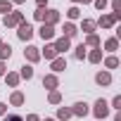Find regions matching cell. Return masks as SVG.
Here are the masks:
<instances>
[{
	"instance_id": "obj_1",
	"label": "cell",
	"mask_w": 121,
	"mask_h": 121,
	"mask_svg": "<svg viewBox=\"0 0 121 121\" xmlns=\"http://www.w3.org/2000/svg\"><path fill=\"white\" fill-rule=\"evenodd\" d=\"M17 36H19L22 40H29V38L33 36V26H31L29 22H22V24H19V31H17Z\"/></svg>"
},
{
	"instance_id": "obj_2",
	"label": "cell",
	"mask_w": 121,
	"mask_h": 121,
	"mask_svg": "<svg viewBox=\"0 0 121 121\" xmlns=\"http://www.w3.org/2000/svg\"><path fill=\"white\" fill-rule=\"evenodd\" d=\"M22 22H24L22 12H10V14L5 17V26H19Z\"/></svg>"
},
{
	"instance_id": "obj_3",
	"label": "cell",
	"mask_w": 121,
	"mask_h": 121,
	"mask_svg": "<svg viewBox=\"0 0 121 121\" xmlns=\"http://www.w3.org/2000/svg\"><path fill=\"white\" fill-rule=\"evenodd\" d=\"M107 114H109V104H107L104 100H97V102H95V116H97V119H104Z\"/></svg>"
},
{
	"instance_id": "obj_4",
	"label": "cell",
	"mask_w": 121,
	"mask_h": 121,
	"mask_svg": "<svg viewBox=\"0 0 121 121\" xmlns=\"http://www.w3.org/2000/svg\"><path fill=\"white\" fill-rule=\"evenodd\" d=\"M59 19V14L55 12V10H45V14H43V24H48V26H52L55 22Z\"/></svg>"
},
{
	"instance_id": "obj_5",
	"label": "cell",
	"mask_w": 121,
	"mask_h": 121,
	"mask_svg": "<svg viewBox=\"0 0 121 121\" xmlns=\"http://www.w3.org/2000/svg\"><path fill=\"white\" fill-rule=\"evenodd\" d=\"M24 55H26V59H29V62H38V57H40L38 48H33V45H29V48L24 50Z\"/></svg>"
},
{
	"instance_id": "obj_6",
	"label": "cell",
	"mask_w": 121,
	"mask_h": 121,
	"mask_svg": "<svg viewBox=\"0 0 121 121\" xmlns=\"http://www.w3.org/2000/svg\"><path fill=\"white\" fill-rule=\"evenodd\" d=\"M52 36H55V29L48 26V24H43V26H40V38H43V40H50Z\"/></svg>"
},
{
	"instance_id": "obj_7",
	"label": "cell",
	"mask_w": 121,
	"mask_h": 121,
	"mask_svg": "<svg viewBox=\"0 0 121 121\" xmlns=\"http://www.w3.org/2000/svg\"><path fill=\"white\" fill-rule=\"evenodd\" d=\"M71 114H76V116H86V114H88V104H86V102H78V104H74Z\"/></svg>"
},
{
	"instance_id": "obj_8",
	"label": "cell",
	"mask_w": 121,
	"mask_h": 121,
	"mask_svg": "<svg viewBox=\"0 0 121 121\" xmlns=\"http://www.w3.org/2000/svg\"><path fill=\"white\" fill-rule=\"evenodd\" d=\"M95 81H97L100 86H109V83H112V76H109L107 71H100V74L95 76Z\"/></svg>"
},
{
	"instance_id": "obj_9",
	"label": "cell",
	"mask_w": 121,
	"mask_h": 121,
	"mask_svg": "<svg viewBox=\"0 0 121 121\" xmlns=\"http://www.w3.org/2000/svg\"><path fill=\"white\" fill-rule=\"evenodd\" d=\"M55 50H57V55L64 52V50H69V38H59V40L55 43Z\"/></svg>"
},
{
	"instance_id": "obj_10",
	"label": "cell",
	"mask_w": 121,
	"mask_h": 121,
	"mask_svg": "<svg viewBox=\"0 0 121 121\" xmlns=\"http://www.w3.org/2000/svg\"><path fill=\"white\" fill-rule=\"evenodd\" d=\"M62 69H67V59L64 57H57L52 62V71H62Z\"/></svg>"
},
{
	"instance_id": "obj_11",
	"label": "cell",
	"mask_w": 121,
	"mask_h": 121,
	"mask_svg": "<svg viewBox=\"0 0 121 121\" xmlns=\"http://www.w3.org/2000/svg\"><path fill=\"white\" fill-rule=\"evenodd\" d=\"M10 55H12V48L0 43V62H3V59H10Z\"/></svg>"
},
{
	"instance_id": "obj_12",
	"label": "cell",
	"mask_w": 121,
	"mask_h": 121,
	"mask_svg": "<svg viewBox=\"0 0 121 121\" xmlns=\"http://www.w3.org/2000/svg\"><path fill=\"white\" fill-rule=\"evenodd\" d=\"M12 12V5H10V0H0V14H10Z\"/></svg>"
},
{
	"instance_id": "obj_13",
	"label": "cell",
	"mask_w": 121,
	"mask_h": 121,
	"mask_svg": "<svg viewBox=\"0 0 121 121\" xmlns=\"http://www.w3.org/2000/svg\"><path fill=\"white\" fill-rule=\"evenodd\" d=\"M43 86H45V88H50V90H52V88H57V76H45V78H43Z\"/></svg>"
},
{
	"instance_id": "obj_14",
	"label": "cell",
	"mask_w": 121,
	"mask_h": 121,
	"mask_svg": "<svg viewBox=\"0 0 121 121\" xmlns=\"http://www.w3.org/2000/svg\"><path fill=\"white\" fill-rule=\"evenodd\" d=\"M43 55H45L48 59H55V57H57V50H55V45H45V50H43Z\"/></svg>"
},
{
	"instance_id": "obj_15",
	"label": "cell",
	"mask_w": 121,
	"mask_h": 121,
	"mask_svg": "<svg viewBox=\"0 0 121 121\" xmlns=\"http://www.w3.org/2000/svg\"><path fill=\"white\" fill-rule=\"evenodd\" d=\"M71 36H76V26L74 24H64V38H71Z\"/></svg>"
},
{
	"instance_id": "obj_16",
	"label": "cell",
	"mask_w": 121,
	"mask_h": 121,
	"mask_svg": "<svg viewBox=\"0 0 121 121\" xmlns=\"http://www.w3.org/2000/svg\"><path fill=\"white\" fill-rule=\"evenodd\" d=\"M114 22H116V19H114V14H112V17H102V19H100V26H112Z\"/></svg>"
},
{
	"instance_id": "obj_17",
	"label": "cell",
	"mask_w": 121,
	"mask_h": 121,
	"mask_svg": "<svg viewBox=\"0 0 121 121\" xmlns=\"http://www.w3.org/2000/svg\"><path fill=\"white\" fill-rule=\"evenodd\" d=\"M81 26H83V31H88V33H90V31L95 29V22H90V19H83V24H81Z\"/></svg>"
},
{
	"instance_id": "obj_18",
	"label": "cell",
	"mask_w": 121,
	"mask_h": 121,
	"mask_svg": "<svg viewBox=\"0 0 121 121\" xmlns=\"http://www.w3.org/2000/svg\"><path fill=\"white\" fill-rule=\"evenodd\" d=\"M19 76H22V78H31V76H33V69H31V67H22V74H19Z\"/></svg>"
},
{
	"instance_id": "obj_19",
	"label": "cell",
	"mask_w": 121,
	"mask_h": 121,
	"mask_svg": "<svg viewBox=\"0 0 121 121\" xmlns=\"http://www.w3.org/2000/svg\"><path fill=\"white\" fill-rule=\"evenodd\" d=\"M10 102H12V104H22V102H24V95H22V93H14V95L10 97Z\"/></svg>"
},
{
	"instance_id": "obj_20",
	"label": "cell",
	"mask_w": 121,
	"mask_h": 121,
	"mask_svg": "<svg viewBox=\"0 0 121 121\" xmlns=\"http://www.w3.org/2000/svg\"><path fill=\"white\" fill-rule=\"evenodd\" d=\"M88 59H90V62H100V59H102V52H100V50H95V52H90V55H88Z\"/></svg>"
},
{
	"instance_id": "obj_21",
	"label": "cell",
	"mask_w": 121,
	"mask_h": 121,
	"mask_svg": "<svg viewBox=\"0 0 121 121\" xmlns=\"http://www.w3.org/2000/svg\"><path fill=\"white\" fill-rule=\"evenodd\" d=\"M116 48H119V40H116V38H109V40H107V50H112V52H114Z\"/></svg>"
},
{
	"instance_id": "obj_22",
	"label": "cell",
	"mask_w": 121,
	"mask_h": 121,
	"mask_svg": "<svg viewBox=\"0 0 121 121\" xmlns=\"http://www.w3.org/2000/svg\"><path fill=\"white\" fill-rule=\"evenodd\" d=\"M57 116H59V119H69V116H71V109H64V107H62V109L57 112Z\"/></svg>"
},
{
	"instance_id": "obj_23",
	"label": "cell",
	"mask_w": 121,
	"mask_h": 121,
	"mask_svg": "<svg viewBox=\"0 0 121 121\" xmlns=\"http://www.w3.org/2000/svg\"><path fill=\"white\" fill-rule=\"evenodd\" d=\"M104 64H107L109 69H114V67L119 64V59H116V57H107V62H104Z\"/></svg>"
},
{
	"instance_id": "obj_24",
	"label": "cell",
	"mask_w": 121,
	"mask_h": 121,
	"mask_svg": "<svg viewBox=\"0 0 121 121\" xmlns=\"http://www.w3.org/2000/svg\"><path fill=\"white\" fill-rule=\"evenodd\" d=\"M59 100H62V97H59V93H57V90H52V93H50V102H52V104H57Z\"/></svg>"
},
{
	"instance_id": "obj_25",
	"label": "cell",
	"mask_w": 121,
	"mask_h": 121,
	"mask_svg": "<svg viewBox=\"0 0 121 121\" xmlns=\"http://www.w3.org/2000/svg\"><path fill=\"white\" fill-rule=\"evenodd\" d=\"M88 45H100V38H97L95 33H90V36H88Z\"/></svg>"
},
{
	"instance_id": "obj_26",
	"label": "cell",
	"mask_w": 121,
	"mask_h": 121,
	"mask_svg": "<svg viewBox=\"0 0 121 121\" xmlns=\"http://www.w3.org/2000/svg\"><path fill=\"white\" fill-rule=\"evenodd\" d=\"M76 57H78V59L86 57V45H78V48H76Z\"/></svg>"
},
{
	"instance_id": "obj_27",
	"label": "cell",
	"mask_w": 121,
	"mask_h": 121,
	"mask_svg": "<svg viewBox=\"0 0 121 121\" xmlns=\"http://www.w3.org/2000/svg\"><path fill=\"white\" fill-rule=\"evenodd\" d=\"M7 83H10V86H17V83H19V76H17V74H10V76H7Z\"/></svg>"
},
{
	"instance_id": "obj_28",
	"label": "cell",
	"mask_w": 121,
	"mask_h": 121,
	"mask_svg": "<svg viewBox=\"0 0 121 121\" xmlns=\"http://www.w3.org/2000/svg\"><path fill=\"white\" fill-rule=\"evenodd\" d=\"M3 121H24L19 114H10V116H3Z\"/></svg>"
},
{
	"instance_id": "obj_29",
	"label": "cell",
	"mask_w": 121,
	"mask_h": 121,
	"mask_svg": "<svg viewBox=\"0 0 121 121\" xmlns=\"http://www.w3.org/2000/svg\"><path fill=\"white\" fill-rule=\"evenodd\" d=\"M67 14H69V19H78V7H71Z\"/></svg>"
},
{
	"instance_id": "obj_30",
	"label": "cell",
	"mask_w": 121,
	"mask_h": 121,
	"mask_svg": "<svg viewBox=\"0 0 121 121\" xmlns=\"http://www.w3.org/2000/svg\"><path fill=\"white\" fill-rule=\"evenodd\" d=\"M112 104H114V109H121V97H119V95H116V97H114V100H112Z\"/></svg>"
},
{
	"instance_id": "obj_31",
	"label": "cell",
	"mask_w": 121,
	"mask_h": 121,
	"mask_svg": "<svg viewBox=\"0 0 121 121\" xmlns=\"http://www.w3.org/2000/svg\"><path fill=\"white\" fill-rule=\"evenodd\" d=\"M43 14H45V10H36V19L38 22H43Z\"/></svg>"
},
{
	"instance_id": "obj_32",
	"label": "cell",
	"mask_w": 121,
	"mask_h": 121,
	"mask_svg": "<svg viewBox=\"0 0 121 121\" xmlns=\"http://www.w3.org/2000/svg\"><path fill=\"white\" fill-rule=\"evenodd\" d=\"M104 5H107V0H95V7H100V10H102Z\"/></svg>"
},
{
	"instance_id": "obj_33",
	"label": "cell",
	"mask_w": 121,
	"mask_h": 121,
	"mask_svg": "<svg viewBox=\"0 0 121 121\" xmlns=\"http://www.w3.org/2000/svg\"><path fill=\"white\" fill-rule=\"evenodd\" d=\"M36 3H38V10H43V7L48 5V0H36Z\"/></svg>"
},
{
	"instance_id": "obj_34",
	"label": "cell",
	"mask_w": 121,
	"mask_h": 121,
	"mask_svg": "<svg viewBox=\"0 0 121 121\" xmlns=\"http://www.w3.org/2000/svg\"><path fill=\"white\" fill-rule=\"evenodd\" d=\"M5 109H7V104H3V102H0V116H5Z\"/></svg>"
},
{
	"instance_id": "obj_35",
	"label": "cell",
	"mask_w": 121,
	"mask_h": 121,
	"mask_svg": "<svg viewBox=\"0 0 121 121\" xmlns=\"http://www.w3.org/2000/svg\"><path fill=\"white\" fill-rule=\"evenodd\" d=\"M26 121H38V116H36V114H29V116H26Z\"/></svg>"
},
{
	"instance_id": "obj_36",
	"label": "cell",
	"mask_w": 121,
	"mask_h": 121,
	"mask_svg": "<svg viewBox=\"0 0 121 121\" xmlns=\"http://www.w3.org/2000/svg\"><path fill=\"white\" fill-rule=\"evenodd\" d=\"M3 74H5V64H3V62H0V76H3Z\"/></svg>"
},
{
	"instance_id": "obj_37",
	"label": "cell",
	"mask_w": 121,
	"mask_h": 121,
	"mask_svg": "<svg viewBox=\"0 0 121 121\" xmlns=\"http://www.w3.org/2000/svg\"><path fill=\"white\" fill-rule=\"evenodd\" d=\"M14 3H24V0H14Z\"/></svg>"
},
{
	"instance_id": "obj_38",
	"label": "cell",
	"mask_w": 121,
	"mask_h": 121,
	"mask_svg": "<svg viewBox=\"0 0 121 121\" xmlns=\"http://www.w3.org/2000/svg\"><path fill=\"white\" fill-rule=\"evenodd\" d=\"M45 121H55V119H45Z\"/></svg>"
},
{
	"instance_id": "obj_39",
	"label": "cell",
	"mask_w": 121,
	"mask_h": 121,
	"mask_svg": "<svg viewBox=\"0 0 121 121\" xmlns=\"http://www.w3.org/2000/svg\"><path fill=\"white\" fill-rule=\"evenodd\" d=\"M83 3H90V0H83Z\"/></svg>"
},
{
	"instance_id": "obj_40",
	"label": "cell",
	"mask_w": 121,
	"mask_h": 121,
	"mask_svg": "<svg viewBox=\"0 0 121 121\" xmlns=\"http://www.w3.org/2000/svg\"><path fill=\"white\" fill-rule=\"evenodd\" d=\"M74 3H81V0H74Z\"/></svg>"
}]
</instances>
